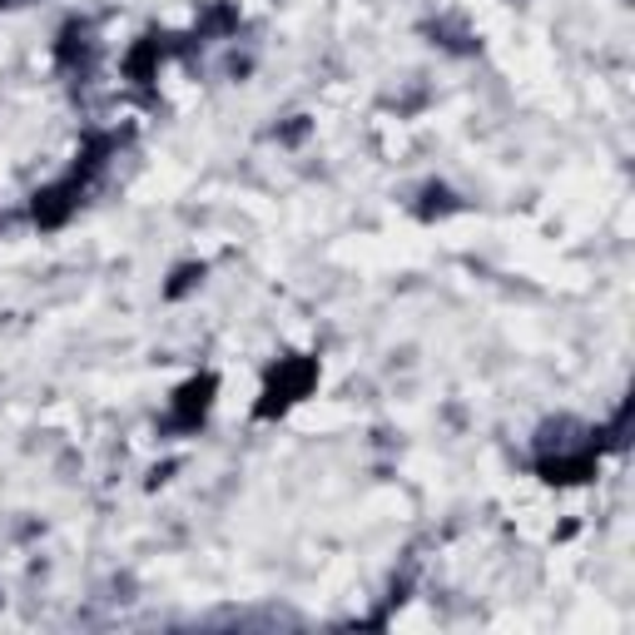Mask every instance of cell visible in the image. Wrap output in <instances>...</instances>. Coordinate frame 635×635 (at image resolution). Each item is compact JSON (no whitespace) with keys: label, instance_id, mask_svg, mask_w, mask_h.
<instances>
[{"label":"cell","instance_id":"obj_8","mask_svg":"<svg viewBox=\"0 0 635 635\" xmlns=\"http://www.w3.org/2000/svg\"><path fill=\"white\" fill-rule=\"evenodd\" d=\"M199 279H204V263H184V269L174 273V283H169V289H164V298H184V293L195 289Z\"/></svg>","mask_w":635,"mask_h":635},{"label":"cell","instance_id":"obj_5","mask_svg":"<svg viewBox=\"0 0 635 635\" xmlns=\"http://www.w3.org/2000/svg\"><path fill=\"white\" fill-rule=\"evenodd\" d=\"M537 472L556 486H571V482H591L596 477V447H576V452H546L537 457Z\"/></svg>","mask_w":635,"mask_h":635},{"label":"cell","instance_id":"obj_3","mask_svg":"<svg viewBox=\"0 0 635 635\" xmlns=\"http://www.w3.org/2000/svg\"><path fill=\"white\" fill-rule=\"evenodd\" d=\"M214 392H219V377H214V373L189 377V383H184V388L174 392L169 427H174V432H195L199 422H204V412H209V402H214Z\"/></svg>","mask_w":635,"mask_h":635},{"label":"cell","instance_id":"obj_7","mask_svg":"<svg viewBox=\"0 0 635 635\" xmlns=\"http://www.w3.org/2000/svg\"><path fill=\"white\" fill-rule=\"evenodd\" d=\"M238 25V11L234 5H209L204 11V21H199V31H195V40H209V35H224V31H234Z\"/></svg>","mask_w":635,"mask_h":635},{"label":"cell","instance_id":"obj_4","mask_svg":"<svg viewBox=\"0 0 635 635\" xmlns=\"http://www.w3.org/2000/svg\"><path fill=\"white\" fill-rule=\"evenodd\" d=\"M80 195H85V179H75V174H66V179H60V184L40 189V195H35V204H31L35 224H40V228H60L70 214H75Z\"/></svg>","mask_w":635,"mask_h":635},{"label":"cell","instance_id":"obj_2","mask_svg":"<svg viewBox=\"0 0 635 635\" xmlns=\"http://www.w3.org/2000/svg\"><path fill=\"white\" fill-rule=\"evenodd\" d=\"M189 45H199L195 35H184V40H179V35H144V40L125 55V75H130L134 85H150L164 55H179V50H189Z\"/></svg>","mask_w":635,"mask_h":635},{"label":"cell","instance_id":"obj_9","mask_svg":"<svg viewBox=\"0 0 635 635\" xmlns=\"http://www.w3.org/2000/svg\"><path fill=\"white\" fill-rule=\"evenodd\" d=\"M0 5H31V0H0Z\"/></svg>","mask_w":635,"mask_h":635},{"label":"cell","instance_id":"obj_6","mask_svg":"<svg viewBox=\"0 0 635 635\" xmlns=\"http://www.w3.org/2000/svg\"><path fill=\"white\" fill-rule=\"evenodd\" d=\"M90 50H95V40H90V25L85 21H70L66 31H60V45H55V66H60V70L90 66Z\"/></svg>","mask_w":635,"mask_h":635},{"label":"cell","instance_id":"obj_1","mask_svg":"<svg viewBox=\"0 0 635 635\" xmlns=\"http://www.w3.org/2000/svg\"><path fill=\"white\" fill-rule=\"evenodd\" d=\"M313 383H318V357H279V367L263 383V402L254 408V418L269 422L279 412H289L298 398H308Z\"/></svg>","mask_w":635,"mask_h":635}]
</instances>
